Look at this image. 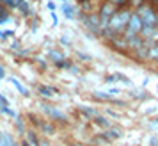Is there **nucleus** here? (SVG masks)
Here are the masks:
<instances>
[{
    "instance_id": "nucleus-10",
    "label": "nucleus",
    "mask_w": 158,
    "mask_h": 146,
    "mask_svg": "<svg viewBox=\"0 0 158 146\" xmlns=\"http://www.w3.org/2000/svg\"><path fill=\"white\" fill-rule=\"evenodd\" d=\"M62 13H64L66 18H69V20H71L73 16H75V13H73L71 6H68V4H64V6H62Z\"/></svg>"
},
{
    "instance_id": "nucleus-18",
    "label": "nucleus",
    "mask_w": 158,
    "mask_h": 146,
    "mask_svg": "<svg viewBox=\"0 0 158 146\" xmlns=\"http://www.w3.org/2000/svg\"><path fill=\"white\" fill-rule=\"evenodd\" d=\"M153 50H155V52H151V57H153V59H158V46H155Z\"/></svg>"
},
{
    "instance_id": "nucleus-19",
    "label": "nucleus",
    "mask_w": 158,
    "mask_h": 146,
    "mask_svg": "<svg viewBox=\"0 0 158 146\" xmlns=\"http://www.w3.org/2000/svg\"><path fill=\"white\" fill-rule=\"evenodd\" d=\"M57 66L59 68H68V62L66 61H57Z\"/></svg>"
},
{
    "instance_id": "nucleus-17",
    "label": "nucleus",
    "mask_w": 158,
    "mask_h": 146,
    "mask_svg": "<svg viewBox=\"0 0 158 146\" xmlns=\"http://www.w3.org/2000/svg\"><path fill=\"white\" fill-rule=\"evenodd\" d=\"M29 141H30V143H34V144H37V139H36L34 134H29Z\"/></svg>"
},
{
    "instance_id": "nucleus-13",
    "label": "nucleus",
    "mask_w": 158,
    "mask_h": 146,
    "mask_svg": "<svg viewBox=\"0 0 158 146\" xmlns=\"http://www.w3.org/2000/svg\"><path fill=\"white\" fill-rule=\"evenodd\" d=\"M107 135L110 139H115V137H119V135H121V130H119V128H110V130L107 132Z\"/></svg>"
},
{
    "instance_id": "nucleus-7",
    "label": "nucleus",
    "mask_w": 158,
    "mask_h": 146,
    "mask_svg": "<svg viewBox=\"0 0 158 146\" xmlns=\"http://www.w3.org/2000/svg\"><path fill=\"white\" fill-rule=\"evenodd\" d=\"M16 9H20L23 15H29L30 11H29V4H27V0H16Z\"/></svg>"
},
{
    "instance_id": "nucleus-4",
    "label": "nucleus",
    "mask_w": 158,
    "mask_h": 146,
    "mask_svg": "<svg viewBox=\"0 0 158 146\" xmlns=\"http://www.w3.org/2000/svg\"><path fill=\"white\" fill-rule=\"evenodd\" d=\"M115 15V9H114V6H103V9H101V25L103 27H107L108 25V22H110V18Z\"/></svg>"
},
{
    "instance_id": "nucleus-16",
    "label": "nucleus",
    "mask_w": 158,
    "mask_h": 146,
    "mask_svg": "<svg viewBox=\"0 0 158 146\" xmlns=\"http://www.w3.org/2000/svg\"><path fill=\"white\" fill-rule=\"evenodd\" d=\"M110 2H114L117 6H126V4H128V0H110Z\"/></svg>"
},
{
    "instance_id": "nucleus-14",
    "label": "nucleus",
    "mask_w": 158,
    "mask_h": 146,
    "mask_svg": "<svg viewBox=\"0 0 158 146\" xmlns=\"http://www.w3.org/2000/svg\"><path fill=\"white\" fill-rule=\"evenodd\" d=\"M0 4H4V7H15L16 6V0H0Z\"/></svg>"
},
{
    "instance_id": "nucleus-11",
    "label": "nucleus",
    "mask_w": 158,
    "mask_h": 146,
    "mask_svg": "<svg viewBox=\"0 0 158 146\" xmlns=\"http://www.w3.org/2000/svg\"><path fill=\"white\" fill-rule=\"evenodd\" d=\"M39 93L43 96H52L53 93H55V89H52V88H44V86H41L39 88Z\"/></svg>"
},
{
    "instance_id": "nucleus-9",
    "label": "nucleus",
    "mask_w": 158,
    "mask_h": 146,
    "mask_svg": "<svg viewBox=\"0 0 158 146\" xmlns=\"http://www.w3.org/2000/svg\"><path fill=\"white\" fill-rule=\"evenodd\" d=\"M11 82L15 84V86H16V89H18V91H20V93H22L23 96H29V91H27V89L23 88V86H22V84H20L18 80H16V79H11Z\"/></svg>"
},
{
    "instance_id": "nucleus-5",
    "label": "nucleus",
    "mask_w": 158,
    "mask_h": 146,
    "mask_svg": "<svg viewBox=\"0 0 158 146\" xmlns=\"http://www.w3.org/2000/svg\"><path fill=\"white\" fill-rule=\"evenodd\" d=\"M84 20H85V25L91 30H94V32H96V30L100 29V22H98V18H96V16H89V18H87V16H84Z\"/></svg>"
},
{
    "instance_id": "nucleus-12",
    "label": "nucleus",
    "mask_w": 158,
    "mask_h": 146,
    "mask_svg": "<svg viewBox=\"0 0 158 146\" xmlns=\"http://www.w3.org/2000/svg\"><path fill=\"white\" fill-rule=\"evenodd\" d=\"M2 144H4V146H16L15 141L9 137L7 134H4V135H2Z\"/></svg>"
},
{
    "instance_id": "nucleus-3",
    "label": "nucleus",
    "mask_w": 158,
    "mask_h": 146,
    "mask_svg": "<svg viewBox=\"0 0 158 146\" xmlns=\"http://www.w3.org/2000/svg\"><path fill=\"white\" fill-rule=\"evenodd\" d=\"M140 15H142V20H144V27L153 29V27L156 25V16H155V13H153L148 6H142V7H140Z\"/></svg>"
},
{
    "instance_id": "nucleus-2",
    "label": "nucleus",
    "mask_w": 158,
    "mask_h": 146,
    "mask_svg": "<svg viewBox=\"0 0 158 146\" xmlns=\"http://www.w3.org/2000/svg\"><path fill=\"white\" fill-rule=\"evenodd\" d=\"M142 29V22H140V18L139 15H131L128 20V32H126V37H135V34L139 30Z\"/></svg>"
},
{
    "instance_id": "nucleus-1",
    "label": "nucleus",
    "mask_w": 158,
    "mask_h": 146,
    "mask_svg": "<svg viewBox=\"0 0 158 146\" xmlns=\"http://www.w3.org/2000/svg\"><path fill=\"white\" fill-rule=\"evenodd\" d=\"M130 16L131 15H130L128 11H119V13H115V15L110 18V22H108L110 29L114 30V32H121V30L124 29V25L128 23Z\"/></svg>"
},
{
    "instance_id": "nucleus-20",
    "label": "nucleus",
    "mask_w": 158,
    "mask_h": 146,
    "mask_svg": "<svg viewBox=\"0 0 158 146\" xmlns=\"http://www.w3.org/2000/svg\"><path fill=\"white\" fill-rule=\"evenodd\" d=\"M48 9H50V11H53V9H55V6H53V2H48Z\"/></svg>"
},
{
    "instance_id": "nucleus-15",
    "label": "nucleus",
    "mask_w": 158,
    "mask_h": 146,
    "mask_svg": "<svg viewBox=\"0 0 158 146\" xmlns=\"http://www.w3.org/2000/svg\"><path fill=\"white\" fill-rule=\"evenodd\" d=\"M96 123L101 125V127H108V119L107 118H101V116H96Z\"/></svg>"
},
{
    "instance_id": "nucleus-8",
    "label": "nucleus",
    "mask_w": 158,
    "mask_h": 146,
    "mask_svg": "<svg viewBox=\"0 0 158 146\" xmlns=\"http://www.w3.org/2000/svg\"><path fill=\"white\" fill-rule=\"evenodd\" d=\"M7 22H9V15L6 11V7L0 4V23H7Z\"/></svg>"
},
{
    "instance_id": "nucleus-21",
    "label": "nucleus",
    "mask_w": 158,
    "mask_h": 146,
    "mask_svg": "<svg viewBox=\"0 0 158 146\" xmlns=\"http://www.w3.org/2000/svg\"><path fill=\"white\" fill-rule=\"evenodd\" d=\"M4 75H6V71H4V68L0 66V79H4Z\"/></svg>"
},
{
    "instance_id": "nucleus-6",
    "label": "nucleus",
    "mask_w": 158,
    "mask_h": 146,
    "mask_svg": "<svg viewBox=\"0 0 158 146\" xmlns=\"http://www.w3.org/2000/svg\"><path fill=\"white\" fill-rule=\"evenodd\" d=\"M43 110L46 112V114H50L52 118H55V119H60V121H66V116H64V114H60V112H59V110H55L53 107H48V105H46V107H43Z\"/></svg>"
}]
</instances>
